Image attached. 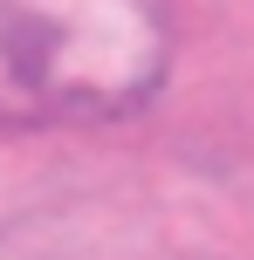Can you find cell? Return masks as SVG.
Here are the masks:
<instances>
[{
    "instance_id": "6da1fadb",
    "label": "cell",
    "mask_w": 254,
    "mask_h": 260,
    "mask_svg": "<svg viewBox=\"0 0 254 260\" xmlns=\"http://www.w3.org/2000/svg\"><path fill=\"white\" fill-rule=\"evenodd\" d=\"M172 62L165 0H0V123H117Z\"/></svg>"
}]
</instances>
